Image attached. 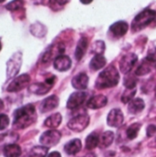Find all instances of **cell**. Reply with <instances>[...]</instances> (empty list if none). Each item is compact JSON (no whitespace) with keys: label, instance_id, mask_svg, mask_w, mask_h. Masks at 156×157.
<instances>
[{"label":"cell","instance_id":"35","mask_svg":"<svg viewBox=\"0 0 156 157\" xmlns=\"http://www.w3.org/2000/svg\"><path fill=\"white\" fill-rule=\"evenodd\" d=\"M69 0H50V3L51 5L52 6H64Z\"/></svg>","mask_w":156,"mask_h":157},{"label":"cell","instance_id":"3","mask_svg":"<svg viewBox=\"0 0 156 157\" xmlns=\"http://www.w3.org/2000/svg\"><path fill=\"white\" fill-rule=\"evenodd\" d=\"M156 17V11L146 8L143 10L141 13H139L133 19L132 24H131V29L132 31L136 32L139 30L143 29L146 28L148 25H150Z\"/></svg>","mask_w":156,"mask_h":157},{"label":"cell","instance_id":"43","mask_svg":"<svg viewBox=\"0 0 156 157\" xmlns=\"http://www.w3.org/2000/svg\"><path fill=\"white\" fill-rule=\"evenodd\" d=\"M5 0H0V3H2V2H4Z\"/></svg>","mask_w":156,"mask_h":157},{"label":"cell","instance_id":"6","mask_svg":"<svg viewBox=\"0 0 156 157\" xmlns=\"http://www.w3.org/2000/svg\"><path fill=\"white\" fill-rule=\"evenodd\" d=\"M61 137L62 134L60 132L56 130H50L41 134L40 138V143L41 144V145L50 148L58 144V143L61 140Z\"/></svg>","mask_w":156,"mask_h":157},{"label":"cell","instance_id":"38","mask_svg":"<svg viewBox=\"0 0 156 157\" xmlns=\"http://www.w3.org/2000/svg\"><path fill=\"white\" fill-rule=\"evenodd\" d=\"M80 2L84 5H88L93 2V0H80Z\"/></svg>","mask_w":156,"mask_h":157},{"label":"cell","instance_id":"32","mask_svg":"<svg viewBox=\"0 0 156 157\" xmlns=\"http://www.w3.org/2000/svg\"><path fill=\"white\" fill-rule=\"evenodd\" d=\"M137 84V79L132 75H128L124 79V86L126 88H135Z\"/></svg>","mask_w":156,"mask_h":157},{"label":"cell","instance_id":"39","mask_svg":"<svg viewBox=\"0 0 156 157\" xmlns=\"http://www.w3.org/2000/svg\"><path fill=\"white\" fill-rule=\"evenodd\" d=\"M3 108V104H2V101L0 100V109H2Z\"/></svg>","mask_w":156,"mask_h":157},{"label":"cell","instance_id":"9","mask_svg":"<svg viewBox=\"0 0 156 157\" xmlns=\"http://www.w3.org/2000/svg\"><path fill=\"white\" fill-rule=\"evenodd\" d=\"M138 61V56L135 53H128L124 55L120 61V69L121 73L128 74L131 71Z\"/></svg>","mask_w":156,"mask_h":157},{"label":"cell","instance_id":"29","mask_svg":"<svg viewBox=\"0 0 156 157\" xmlns=\"http://www.w3.org/2000/svg\"><path fill=\"white\" fill-rule=\"evenodd\" d=\"M136 91H137L136 88H126V90L123 92V94L121 96V101L124 104L130 103L133 99V98L136 94Z\"/></svg>","mask_w":156,"mask_h":157},{"label":"cell","instance_id":"10","mask_svg":"<svg viewBox=\"0 0 156 157\" xmlns=\"http://www.w3.org/2000/svg\"><path fill=\"white\" fill-rule=\"evenodd\" d=\"M86 94L85 92L83 91L74 92L69 97L66 103V107L69 109H75L83 105V103L86 101Z\"/></svg>","mask_w":156,"mask_h":157},{"label":"cell","instance_id":"12","mask_svg":"<svg viewBox=\"0 0 156 157\" xmlns=\"http://www.w3.org/2000/svg\"><path fill=\"white\" fill-rule=\"evenodd\" d=\"M72 61L69 56L67 55H60L53 61V66L54 68L59 72H65L71 68Z\"/></svg>","mask_w":156,"mask_h":157},{"label":"cell","instance_id":"34","mask_svg":"<svg viewBox=\"0 0 156 157\" xmlns=\"http://www.w3.org/2000/svg\"><path fill=\"white\" fill-rule=\"evenodd\" d=\"M156 133V126L154 124H151L147 128V136L148 137H153Z\"/></svg>","mask_w":156,"mask_h":157},{"label":"cell","instance_id":"44","mask_svg":"<svg viewBox=\"0 0 156 157\" xmlns=\"http://www.w3.org/2000/svg\"><path fill=\"white\" fill-rule=\"evenodd\" d=\"M155 69H156V63H155Z\"/></svg>","mask_w":156,"mask_h":157},{"label":"cell","instance_id":"14","mask_svg":"<svg viewBox=\"0 0 156 157\" xmlns=\"http://www.w3.org/2000/svg\"><path fill=\"white\" fill-rule=\"evenodd\" d=\"M88 81H89V78L87 76L86 74L85 73H80L78 75H76L73 80H72V86L77 89V90H85L87 88V86H88Z\"/></svg>","mask_w":156,"mask_h":157},{"label":"cell","instance_id":"16","mask_svg":"<svg viewBox=\"0 0 156 157\" xmlns=\"http://www.w3.org/2000/svg\"><path fill=\"white\" fill-rule=\"evenodd\" d=\"M128 29H129L128 23L125 21H122V20L113 23L109 28V30L111 31V33L115 37H119V38L124 36L127 33Z\"/></svg>","mask_w":156,"mask_h":157},{"label":"cell","instance_id":"23","mask_svg":"<svg viewBox=\"0 0 156 157\" xmlns=\"http://www.w3.org/2000/svg\"><path fill=\"white\" fill-rule=\"evenodd\" d=\"M5 157H20L21 155V148L19 145L15 144H6L3 150Z\"/></svg>","mask_w":156,"mask_h":157},{"label":"cell","instance_id":"17","mask_svg":"<svg viewBox=\"0 0 156 157\" xmlns=\"http://www.w3.org/2000/svg\"><path fill=\"white\" fill-rule=\"evenodd\" d=\"M87 47H88V40L86 37H82L77 45H76V48H75V52H74V57L77 61H80L84 55L86 54V50H87Z\"/></svg>","mask_w":156,"mask_h":157},{"label":"cell","instance_id":"8","mask_svg":"<svg viewBox=\"0 0 156 157\" xmlns=\"http://www.w3.org/2000/svg\"><path fill=\"white\" fill-rule=\"evenodd\" d=\"M65 51V47L63 43H58L56 45L51 46L43 54L42 56V63H50L53 58H57L60 55H63Z\"/></svg>","mask_w":156,"mask_h":157},{"label":"cell","instance_id":"37","mask_svg":"<svg viewBox=\"0 0 156 157\" xmlns=\"http://www.w3.org/2000/svg\"><path fill=\"white\" fill-rule=\"evenodd\" d=\"M48 157H62L61 154L59 152H51L48 155Z\"/></svg>","mask_w":156,"mask_h":157},{"label":"cell","instance_id":"30","mask_svg":"<svg viewBox=\"0 0 156 157\" xmlns=\"http://www.w3.org/2000/svg\"><path fill=\"white\" fill-rule=\"evenodd\" d=\"M105 49H106L105 42L102 40H97V41H95L94 44L92 45L91 52L95 53V55L96 54H102L105 52Z\"/></svg>","mask_w":156,"mask_h":157},{"label":"cell","instance_id":"11","mask_svg":"<svg viewBox=\"0 0 156 157\" xmlns=\"http://www.w3.org/2000/svg\"><path fill=\"white\" fill-rule=\"evenodd\" d=\"M124 121V116L122 111L120 109H113L111 111H109L108 118H107V122L108 125L110 127L118 128L122 125Z\"/></svg>","mask_w":156,"mask_h":157},{"label":"cell","instance_id":"7","mask_svg":"<svg viewBox=\"0 0 156 157\" xmlns=\"http://www.w3.org/2000/svg\"><path fill=\"white\" fill-rule=\"evenodd\" d=\"M30 82V76L27 74L20 75L15 77L12 82L7 86L6 91L7 92H18L24 88H26Z\"/></svg>","mask_w":156,"mask_h":157},{"label":"cell","instance_id":"19","mask_svg":"<svg viewBox=\"0 0 156 157\" xmlns=\"http://www.w3.org/2000/svg\"><path fill=\"white\" fill-rule=\"evenodd\" d=\"M82 149V142L79 139H74L70 142H68L64 145V151L66 154L70 155H76L79 153Z\"/></svg>","mask_w":156,"mask_h":157},{"label":"cell","instance_id":"21","mask_svg":"<svg viewBox=\"0 0 156 157\" xmlns=\"http://www.w3.org/2000/svg\"><path fill=\"white\" fill-rule=\"evenodd\" d=\"M106 63H107V60L102 54H96L90 61L89 67L93 71H98L104 68Z\"/></svg>","mask_w":156,"mask_h":157},{"label":"cell","instance_id":"13","mask_svg":"<svg viewBox=\"0 0 156 157\" xmlns=\"http://www.w3.org/2000/svg\"><path fill=\"white\" fill-rule=\"evenodd\" d=\"M59 98L55 95L50 96L48 98H46L40 104V109L42 113H46L49 111L53 110L54 109H56L59 105Z\"/></svg>","mask_w":156,"mask_h":157},{"label":"cell","instance_id":"26","mask_svg":"<svg viewBox=\"0 0 156 157\" xmlns=\"http://www.w3.org/2000/svg\"><path fill=\"white\" fill-rule=\"evenodd\" d=\"M99 145V136L97 132L90 133L86 140V147L87 150H93Z\"/></svg>","mask_w":156,"mask_h":157},{"label":"cell","instance_id":"22","mask_svg":"<svg viewBox=\"0 0 156 157\" xmlns=\"http://www.w3.org/2000/svg\"><path fill=\"white\" fill-rule=\"evenodd\" d=\"M145 108L144 101L142 98H134L132 99L128 106V110L131 114H138L142 112Z\"/></svg>","mask_w":156,"mask_h":157},{"label":"cell","instance_id":"20","mask_svg":"<svg viewBox=\"0 0 156 157\" xmlns=\"http://www.w3.org/2000/svg\"><path fill=\"white\" fill-rule=\"evenodd\" d=\"M51 86L46 83H35L29 86V90L35 95H45L51 90Z\"/></svg>","mask_w":156,"mask_h":157},{"label":"cell","instance_id":"1","mask_svg":"<svg viewBox=\"0 0 156 157\" xmlns=\"http://www.w3.org/2000/svg\"><path fill=\"white\" fill-rule=\"evenodd\" d=\"M37 121V113L32 104H28L17 109L14 112L13 128L16 130H23L32 125Z\"/></svg>","mask_w":156,"mask_h":157},{"label":"cell","instance_id":"31","mask_svg":"<svg viewBox=\"0 0 156 157\" xmlns=\"http://www.w3.org/2000/svg\"><path fill=\"white\" fill-rule=\"evenodd\" d=\"M24 6L23 0H13L6 5V8L9 11H15L21 8Z\"/></svg>","mask_w":156,"mask_h":157},{"label":"cell","instance_id":"28","mask_svg":"<svg viewBox=\"0 0 156 157\" xmlns=\"http://www.w3.org/2000/svg\"><path fill=\"white\" fill-rule=\"evenodd\" d=\"M141 127H142V125L140 123H133V124H131L127 129V132H126L128 139L129 140H134L138 136V133H139V132L141 130Z\"/></svg>","mask_w":156,"mask_h":157},{"label":"cell","instance_id":"33","mask_svg":"<svg viewBox=\"0 0 156 157\" xmlns=\"http://www.w3.org/2000/svg\"><path fill=\"white\" fill-rule=\"evenodd\" d=\"M9 118L6 114H0V131L6 130L9 125Z\"/></svg>","mask_w":156,"mask_h":157},{"label":"cell","instance_id":"15","mask_svg":"<svg viewBox=\"0 0 156 157\" xmlns=\"http://www.w3.org/2000/svg\"><path fill=\"white\" fill-rule=\"evenodd\" d=\"M108 103V98L104 95H96L93 96L87 101V108L91 109H98L105 107Z\"/></svg>","mask_w":156,"mask_h":157},{"label":"cell","instance_id":"40","mask_svg":"<svg viewBox=\"0 0 156 157\" xmlns=\"http://www.w3.org/2000/svg\"><path fill=\"white\" fill-rule=\"evenodd\" d=\"M154 147H156V139L154 140Z\"/></svg>","mask_w":156,"mask_h":157},{"label":"cell","instance_id":"18","mask_svg":"<svg viewBox=\"0 0 156 157\" xmlns=\"http://www.w3.org/2000/svg\"><path fill=\"white\" fill-rule=\"evenodd\" d=\"M154 66L155 67V62H154V61H152V60H150V59H148L146 57L145 59H143V61L142 62L140 66L137 68L135 74L137 75H141V76L149 74L152 71Z\"/></svg>","mask_w":156,"mask_h":157},{"label":"cell","instance_id":"36","mask_svg":"<svg viewBox=\"0 0 156 157\" xmlns=\"http://www.w3.org/2000/svg\"><path fill=\"white\" fill-rule=\"evenodd\" d=\"M147 58L156 63V48H154V50H151V51L148 52Z\"/></svg>","mask_w":156,"mask_h":157},{"label":"cell","instance_id":"5","mask_svg":"<svg viewBox=\"0 0 156 157\" xmlns=\"http://www.w3.org/2000/svg\"><path fill=\"white\" fill-rule=\"evenodd\" d=\"M89 122H90L89 116L86 112H83V113L76 115L73 119H71L67 126L70 130L75 132H83L88 126Z\"/></svg>","mask_w":156,"mask_h":157},{"label":"cell","instance_id":"2","mask_svg":"<svg viewBox=\"0 0 156 157\" xmlns=\"http://www.w3.org/2000/svg\"><path fill=\"white\" fill-rule=\"evenodd\" d=\"M120 74L114 65L106 67L98 75L96 81V87L98 89L114 87L119 84Z\"/></svg>","mask_w":156,"mask_h":157},{"label":"cell","instance_id":"4","mask_svg":"<svg viewBox=\"0 0 156 157\" xmlns=\"http://www.w3.org/2000/svg\"><path fill=\"white\" fill-rule=\"evenodd\" d=\"M21 64H22V53L19 52L14 53L6 63V79L7 80L12 79L17 76V75L20 71Z\"/></svg>","mask_w":156,"mask_h":157},{"label":"cell","instance_id":"25","mask_svg":"<svg viewBox=\"0 0 156 157\" xmlns=\"http://www.w3.org/2000/svg\"><path fill=\"white\" fill-rule=\"evenodd\" d=\"M114 133L113 132L108 131L105 132L100 137H99V146L101 148H107L114 141Z\"/></svg>","mask_w":156,"mask_h":157},{"label":"cell","instance_id":"24","mask_svg":"<svg viewBox=\"0 0 156 157\" xmlns=\"http://www.w3.org/2000/svg\"><path fill=\"white\" fill-rule=\"evenodd\" d=\"M61 122H62V115L60 113H54L45 120L44 125L53 130L56 129L61 124Z\"/></svg>","mask_w":156,"mask_h":157},{"label":"cell","instance_id":"27","mask_svg":"<svg viewBox=\"0 0 156 157\" xmlns=\"http://www.w3.org/2000/svg\"><path fill=\"white\" fill-rule=\"evenodd\" d=\"M49 148L43 145L35 146L29 152V157H46L48 155Z\"/></svg>","mask_w":156,"mask_h":157},{"label":"cell","instance_id":"42","mask_svg":"<svg viewBox=\"0 0 156 157\" xmlns=\"http://www.w3.org/2000/svg\"><path fill=\"white\" fill-rule=\"evenodd\" d=\"M154 93H155V98H156V86H155V89H154Z\"/></svg>","mask_w":156,"mask_h":157},{"label":"cell","instance_id":"41","mask_svg":"<svg viewBox=\"0 0 156 157\" xmlns=\"http://www.w3.org/2000/svg\"><path fill=\"white\" fill-rule=\"evenodd\" d=\"M1 49H2V44H1V42H0V51H1Z\"/></svg>","mask_w":156,"mask_h":157}]
</instances>
